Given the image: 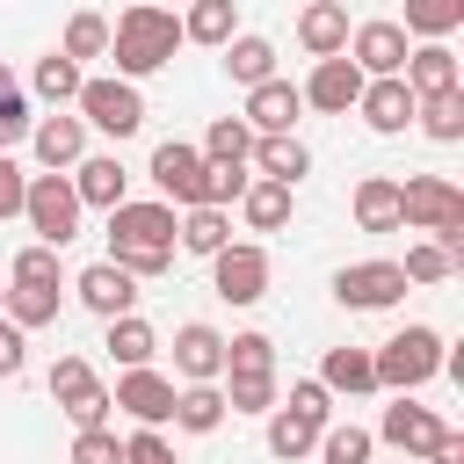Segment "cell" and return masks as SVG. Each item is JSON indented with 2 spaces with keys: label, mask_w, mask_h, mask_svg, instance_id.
<instances>
[{
  "label": "cell",
  "mask_w": 464,
  "mask_h": 464,
  "mask_svg": "<svg viewBox=\"0 0 464 464\" xmlns=\"http://www.w3.org/2000/svg\"><path fill=\"white\" fill-rule=\"evenodd\" d=\"M109 261L130 276H167L174 268V203H116L109 210Z\"/></svg>",
  "instance_id": "1"
},
{
  "label": "cell",
  "mask_w": 464,
  "mask_h": 464,
  "mask_svg": "<svg viewBox=\"0 0 464 464\" xmlns=\"http://www.w3.org/2000/svg\"><path fill=\"white\" fill-rule=\"evenodd\" d=\"M174 51H181V14H167L152 0H130L109 29V58H116L123 80H145V72L174 65Z\"/></svg>",
  "instance_id": "2"
},
{
  "label": "cell",
  "mask_w": 464,
  "mask_h": 464,
  "mask_svg": "<svg viewBox=\"0 0 464 464\" xmlns=\"http://www.w3.org/2000/svg\"><path fill=\"white\" fill-rule=\"evenodd\" d=\"M399 218H406L413 232L442 239L450 254L464 246V188H457L450 174H413V181H399Z\"/></svg>",
  "instance_id": "3"
},
{
  "label": "cell",
  "mask_w": 464,
  "mask_h": 464,
  "mask_svg": "<svg viewBox=\"0 0 464 464\" xmlns=\"http://www.w3.org/2000/svg\"><path fill=\"white\" fill-rule=\"evenodd\" d=\"M442 334L435 326H399L377 355H370V370H377V392H420L428 377H442Z\"/></svg>",
  "instance_id": "4"
},
{
  "label": "cell",
  "mask_w": 464,
  "mask_h": 464,
  "mask_svg": "<svg viewBox=\"0 0 464 464\" xmlns=\"http://www.w3.org/2000/svg\"><path fill=\"white\" fill-rule=\"evenodd\" d=\"M72 109H80V123L102 130V138H130V130H145V94H138V80H123V72H109V80H80Z\"/></svg>",
  "instance_id": "5"
},
{
  "label": "cell",
  "mask_w": 464,
  "mask_h": 464,
  "mask_svg": "<svg viewBox=\"0 0 464 464\" xmlns=\"http://www.w3.org/2000/svg\"><path fill=\"white\" fill-rule=\"evenodd\" d=\"M80 196H72V174H29V196H22V218L44 246H72L80 239Z\"/></svg>",
  "instance_id": "6"
},
{
  "label": "cell",
  "mask_w": 464,
  "mask_h": 464,
  "mask_svg": "<svg viewBox=\"0 0 464 464\" xmlns=\"http://www.w3.org/2000/svg\"><path fill=\"white\" fill-rule=\"evenodd\" d=\"M51 399H58V413H65L72 428H102L109 406H116L87 355H58V362H51Z\"/></svg>",
  "instance_id": "7"
},
{
  "label": "cell",
  "mask_w": 464,
  "mask_h": 464,
  "mask_svg": "<svg viewBox=\"0 0 464 464\" xmlns=\"http://www.w3.org/2000/svg\"><path fill=\"white\" fill-rule=\"evenodd\" d=\"M210 290H218L225 304H261V297H268V246L225 239V246L210 254Z\"/></svg>",
  "instance_id": "8"
},
{
  "label": "cell",
  "mask_w": 464,
  "mask_h": 464,
  "mask_svg": "<svg viewBox=\"0 0 464 464\" xmlns=\"http://www.w3.org/2000/svg\"><path fill=\"white\" fill-rule=\"evenodd\" d=\"M334 297H341L348 312H384V304L406 297V268H399V261H355V268L334 276Z\"/></svg>",
  "instance_id": "9"
},
{
  "label": "cell",
  "mask_w": 464,
  "mask_h": 464,
  "mask_svg": "<svg viewBox=\"0 0 464 464\" xmlns=\"http://www.w3.org/2000/svg\"><path fill=\"white\" fill-rule=\"evenodd\" d=\"M152 188H160V203H203V152L196 145H181V138H167V145H152Z\"/></svg>",
  "instance_id": "10"
},
{
  "label": "cell",
  "mask_w": 464,
  "mask_h": 464,
  "mask_svg": "<svg viewBox=\"0 0 464 464\" xmlns=\"http://www.w3.org/2000/svg\"><path fill=\"white\" fill-rule=\"evenodd\" d=\"M138 428H167L174 420V377H160L152 362H138V370H123L116 377V392H109Z\"/></svg>",
  "instance_id": "11"
},
{
  "label": "cell",
  "mask_w": 464,
  "mask_h": 464,
  "mask_svg": "<svg viewBox=\"0 0 464 464\" xmlns=\"http://www.w3.org/2000/svg\"><path fill=\"white\" fill-rule=\"evenodd\" d=\"M297 94H304V109L348 116V109H355V94H362V65H355L348 51H334V58H319V65H312V80H304Z\"/></svg>",
  "instance_id": "12"
},
{
  "label": "cell",
  "mask_w": 464,
  "mask_h": 464,
  "mask_svg": "<svg viewBox=\"0 0 464 464\" xmlns=\"http://www.w3.org/2000/svg\"><path fill=\"white\" fill-rule=\"evenodd\" d=\"M406 51H413V36H406L399 22H362V29H348V58L362 65V80L399 72V65H406Z\"/></svg>",
  "instance_id": "13"
},
{
  "label": "cell",
  "mask_w": 464,
  "mask_h": 464,
  "mask_svg": "<svg viewBox=\"0 0 464 464\" xmlns=\"http://www.w3.org/2000/svg\"><path fill=\"white\" fill-rule=\"evenodd\" d=\"M413 109H420V94L399 80V72H384V80H362V94H355V116L370 123V130H406L413 123Z\"/></svg>",
  "instance_id": "14"
},
{
  "label": "cell",
  "mask_w": 464,
  "mask_h": 464,
  "mask_svg": "<svg viewBox=\"0 0 464 464\" xmlns=\"http://www.w3.org/2000/svg\"><path fill=\"white\" fill-rule=\"evenodd\" d=\"M72 196H80L87 210H116V203L130 196V167H123L116 152H80V160H72Z\"/></svg>",
  "instance_id": "15"
},
{
  "label": "cell",
  "mask_w": 464,
  "mask_h": 464,
  "mask_svg": "<svg viewBox=\"0 0 464 464\" xmlns=\"http://www.w3.org/2000/svg\"><path fill=\"white\" fill-rule=\"evenodd\" d=\"M72 290H80V304H87L94 319H116V312L138 304V276L116 268V261H87V268L72 276Z\"/></svg>",
  "instance_id": "16"
},
{
  "label": "cell",
  "mask_w": 464,
  "mask_h": 464,
  "mask_svg": "<svg viewBox=\"0 0 464 464\" xmlns=\"http://www.w3.org/2000/svg\"><path fill=\"white\" fill-rule=\"evenodd\" d=\"M174 370H181V384H218L225 377V334L203 319L174 326Z\"/></svg>",
  "instance_id": "17"
},
{
  "label": "cell",
  "mask_w": 464,
  "mask_h": 464,
  "mask_svg": "<svg viewBox=\"0 0 464 464\" xmlns=\"http://www.w3.org/2000/svg\"><path fill=\"white\" fill-rule=\"evenodd\" d=\"M399 80H406L413 94H450V87H464V65H457L450 36H428V44H413V51H406Z\"/></svg>",
  "instance_id": "18"
},
{
  "label": "cell",
  "mask_w": 464,
  "mask_h": 464,
  "mask_svg": "<svg viewBox=\"0 0 464 464\" xmlns=\"http://www.w3.org/2000/svg\"><path fill=\"white\" fill-rule=\"evenodd\" d=\"M442 428H450L442 413H428V406H413V392H399V406H384V420H377V442H392L399 457H420Z\"/></svg>",
  "instance_id": "19"
},
{
  "label": "cell",
  "mask_w": 464,
  "mask_h": 464,
  "mask_svg": "<svg viewBox=\"0 0 464 464\" xmlns=\"http://www.w3.org/2000/svg\"><path fill=\"white\" fill-rule=\"evenodd\" d=\"M297 116H304V94H297L290 80H261V87H246V130H254V138L297 130Z\"/></svg>",
  "instance_id": "20"
},
{
  "label": "cell",
  "mask_w": 464,
  "mask_h": 464,
  "mask_svg": "<svg viewBox=\"0 0 464 464\" xmlns=\"http://www.w3.org/2000/svg\"><path fill=\"white\" fill-rule=\"evenodd\" d=\"M29 145H36L44 174H65V167L87 152V123H80V116H36V123H29Z\"/></svg>",
  "instance_id": "21"
},
{
  "label": "cell",
  "mask_w": 464,
  "mask_h": 464,
  "mask_svg": "<svg viewBox=\"0 0 464 464\" xmlns=\"http://www.w3.org/2000/svg\"><path fill=\"white\" fill-rule=\"evenodd\" d=\"M239 210H246V225H254V232H283V225H290V210H297V188H290V181L254 174V181L239 188Z\"/></svg>",
  "instance_id": "22"
},
{
  "label": "cell",
  "mask_w": 464,
  "mask_h": 464,
  "mask_svg": "<svg viewBox=\"0 0 464 464\" xmlns=\"http://www.w3.org/2000/svg\"><path fill=\"white\" fill-rule=\"evenodd\" d=\"M297 44H304L312 58L348 51V7H341V0H312V7L297 14Z\"/></svg>",
  "instance_id": "23"
},
{
  "label": "cell",
  "mask_w": 464,
  "mask_h": 464,
  "mask_svg": "<svg viewBox=\"0 0 464 464\" xmlns=\"http://www.w3.org/2000/svg\"><path fill=\"white\" fill-rule=\"evenodd\" d=\"M246 167L268 174V181H290V188H297V174H312V152L297 145V130H276V138H254Z\"/></svg>",
  "instance_id": "24"
},
{
  "label": "cell",
  "mask_w": 464,
  "mask_h": 464,
  "mask_svg": "<svg viewBox=\"0 0 464 464\" xmlns=\"http://www.w3.org/2000/svg\"><path fill=\"white\" fill-rule=\"evenodd\" d=\"M174 428L181 435H218L225 428V384H174Z\"/></svg>",
  "instance_id": "25"
},
{
  "label": "cell",
  "mask_w": 464,
  "mask_h": 464,
  "mask_svg": "<svg viewBox=\"0 0 464 464\" xmlns=\"http://www.w3.org/2000/svg\"><path fill=\"white\" fill-rule=\"evenodd\" d=\"M355 225H362V232H399V225H406L392 174H362V181H355Z\"/></svg>",
  "instance_id": "26"
},
{
  "label": "cell",
  "mask_w": 464,
  "mask_h": 464,
  "mask_svg": "<svg viewBox=\"0 0 464 464\" xmlns=\"http://www.w3.org/2000/svg\"><path fill=\"white\" fill-rule=\"evenodd\" d=\"M225 239H232V218H225L218 203H188V210L174 218V246H188V254H203V261H210Z\"/></svg>",
  "instance_id": "27"
},
{
  "label": "cell",
  "mask_w": 464,
  "mask_h": 464,
  "mask_svg": "<svg viewBox=\"0 0 464 464\" xmlns=\"http://www.w3.org/2000/svg\"><path fill=\"white\" fill-rule=\"evenodd\" d=\"M239 36V0H188V14H181V44H232Z\"/></svg>",
  "instance_id": "28"
},
{
  "label": "cell",
  "mask_w": 464,
  "mask_h": 464,
  "mask_svg": "<svg viewBox=\"0 0 464 464\" xmlns=\"http://www.w3.org/2000/svg\"><path fill=\"white\" fill-rule=\"evenodd\" d=\"M319 384H326V392H341V399H362V392H377L370 348H326V362H319Z\"/></svg>",
  "instance_id": "29"
},
{
  "label": "cell",
  "mask_w": 464,
  "mask_h": 464,
  "mask_svg": "<svg viewBox=\"0 0 464 464\" xmlns=\"http://www.w3.org/2000/svg\"><path fill=\"white\" fill-rule=\"evenodd\" d=\"M218 51H225V72H232L239 87L276 80V44H268V36H232V44H218Z\"/></svg>",
  "instance_id": "30"
},
{
  "label": "cell",
  "mask_w": 464,
  "mask_h": 464,
  "mask_svg": "<svg viewBox=\"0 0 464 464\" xmlns=\"http://www.w3.org/2000/svg\"><path fill=\"white\" fill-rule=\"evenodd\" d=\"M0 319H14L22 334H29V326H51V319H58V283H7Z\"/></svg>",
  "instance_id": "31"
},
{
  "label": "cell",
  "mask_w": 464,
  "mask_h": 464,
  "mask_svg": "<svg viewBox=\"0 0 464 464\" xmlns=\"http://www.w3.org/2000/svg\"><path fill=\"white\" fill-rule=\"evenodd\" d=\"M413 123H420L435 145H457V138H464V87H450V94H420Z\"/></svg>",
  "instance_id": "32"
},
{
  "label": "cell",
  "mask_w": 464,
  "mask_h": 464,
  "mask_svg": "<svg viewBox=\"0 0 464 464\" xmlns=\"http://www.w3.org/2000/svg\"><path fill=\"white\" fill-rule=\"evenodd\" d=\"M109 355H116L123 370H138V362H152V355H160V334H152L138 312H116V319H109Z\"/></svg>",
  "instance_id": "33"
},
{
  "label": "cell",
  "mask_w": 464,
  "mask_h": 464,
  "mask_svg": "<svg viewBox=\"0 0 464 464\" xmlns=\"http://www.w3.org/2000/svg\"><path fill=\"white\" fill-rule=\"evenodd\" d=\"M276 399V370H225V413H268Z\"/></svg>",
  "instance_id": "34"
},
{
  "label": "cell",
  "mask_w": 464,
  "mask_h": 464,
  "mask_svg": "<svg viewBox=\"0 0 464 464\" xmlns=\"http://www.w3.org/2000/svg\"><path fill=\"white\" fill-rule=\"evenodd\" d=\"M312 442H319V428H312V420H297L290 406H268V457L304 464V457H312Z\"/></svg>",
  "instance_id": "35"
},
{
  "label": "cell",
  "mask_w": 464,
  "mask_h": 464,
  "mask_svg": "<svg viewBox=\"0 0 464 464\" xmlns=\"http://www.w3.org/2000/svg\"><path fill=\"white\" fill-rule=\"evenodd\" d=\"M312 450H319V464H370L377 435H370V428H355V420H326Z\"/></svg>",
  "instance_id": "36"
},
{
  "label": "cell",
  "mask_w": 464,
  "mask_h": 464,
  "mask_svg": "<svg viewBox=\"0 0 464 464\" xmlns=\"http://www.w3.org/2000/svg\"><path fill=\"white\" fill-rule=\"evenodd\" d=\"M457 22H464V0H406V22L399 29L428 44V36H450Z\"/></svg>",
  "instance_id": "37"
},
{
  "label": "cell",
  "mask_w": 464,
  "mask_h": 464,
  "mask_svg": "<svg viewBox=\"0 0 464 464\" xmlns=\"http://www.w3.org/2000/svg\"><path fill=\"white\" fill-rule=\"evenodd\" d=\"M65 58H109V22L94 14V7H80L72 22H65V44H58Z\"/></svg>",
  "instance_id": "38"
},
{
  "label": "cell",
  "mask_w": 464,
  "mask_h": 464,
  "mask_svg": "<svg viewBox=\"0 0 464 464\" xmlns=\"http://www.w3.org/2000/svg\"><path fill=\"white\" fill-rule=\"evenodd\" d=\"M80 80H87V72H80V58H65V51L36 58V94H44V102H72Z\"/></svg>",
  "instance_id": "39"
},
{
  "label": "cell",
  "mask_w": 464,
  "mask_h": 464,
  "mask_svg": "<svg viewBox=\"0 0 464 464\" xmlns=\"http://www.w3.org/2000/svg\"><path fill=\"white\" fill-rule=\"evenodd\" d=\"M203 160H246L254 152V130H246V116H218L210 130H203V145H196Z\"/></svg>",
  "instance_id": "40"
},
{
  "label": "cell",
  "mask_w": 464,
  "mask_h": 464,
  "mask_svg": "<svg viewBox=\"0 0 464 464\" xmlns=\"http://www.w3.org/2000/svg\"><path fill=\"white\" fill-rule=\"evenodd\" d=\"M29 123H36V116H29V94H22V80L0 65V152H7L14 138H29Z\"/></svg>",
  "instance_id": "41"
},
{
  "label": "cell",
  "mask_w": 464,
  "mask_h": 464,
  "mask_svg": "<svg viewBox=\"0 0 464 464\" xmlns=\"http://www.w3.org/2000/svg\"><path fill=\"white\" fill-rule=\"evenodd\" d=\"M406 283H442V276H457V254L442 246V239H420V246H406Z\"/></svg>",
  "instance_id": "42"
},
{
  "label": "cell",
  "mask_w": 464,
  "mask_h": 464,
  "mask_svg": "<svg viewBox=\"0 0 464 464\" xmlns=\"http://www.w3.org/2000/svg\"><path fill=\"white\" fill-rule=\"evenodd\" d=\"M276 406H290V413H297V420H312V428H326V420H334V392H326L319 377H297V384H290V399H276Z\"/></svg>",
  "instance_id": "43"
},
{
  "label": "cell",
  "mask_w": 464,
  "mask_h": 464,
  "mask_svg": "<svg viewBox=\"0 0 464 464\" xmlns=\"http://www.w3.org/2000/svg\"><path fill=\"white\" fill-rule=\"evenodd\" d=\"M58 254H65V246H44V239L22 246L14 268H7V283H58Z\"/></svg>",
  "instance_id": "44"
},
{
  "label": "cell",
  "mask_w": 464,
  "mask_h": 464,
  "mask_svg": "<svg viewBox=\"0 0 464 464\" xmlns=\"http://www.w3.org/2000/svg\"><path fill=\"white\" fill-rule=\"evenodd\" d=\"M225 370H276V341L268 334H232L225 341Z\"/></svg>",
  "instance_id": "45"
},
{
  "label": "cell",
  "mask_w": 464,
  "mask_h": 464,
  "mask_svg": "<svg viewBox=\"0 0 464 464\" xmlns=\"http://www.w3.org/2000/svg\"><path fill=\"white\" fill-rule=\"evenodd\" d=\"M72 464H123V442L109 435V420H102V428H80V435H72Z\"/></svg>",
  "instance_id": "46"
},
{
  "label": "cell",
  "mask_w": 464,
  "mask_h": 464,
  "mask_svg": "<svg viewBox=\"0 0 464 464\" xmlns=\"http://www.w3.org/2000/svg\"><path fill=\"white\" fill-rule=\"evenodd\" d=\"M123 464H174V442H167L160 428H138V435L123 442Z\"/></svg>",
  "instance_id": "47"
},
{
  "label": "cell",
  "mask_w": 464,
  "mask_h": 464,
  "mask_svg": "<svg viewBox=\"0 0 464 464\" xmlns=\"http://www.w3.org/2000/svg\"><path fill=\"white\" fill-rule=\"evenodd\" d=\"M22 196H29V174L0 152V225H7V218H22Z\"/></svg>",
  "instance_id": "48"
},
{
  "label": "cell",
  "mask_w": 464,
  "mask_h": 464,
  "mask_svg": "<svg viewBox=\"0 0 464 464\" xmlns=\"http://www.w3.org/2000/svg\"><path fill=\"white\" fill-rule=\"evenodd\" d=\"M22 362H29V341L14 319H0V377H22Z\"/></svg>",
  "instance_id": "49"
},
{
  "label": "cell",
  "mask_w": 464,
  "mask_h": 464,
  "mask_svg": "<svg viewBox=\"0 0 464 464\" xmlns=\"http://www.w3.org/2000/svg\"><path fill=\"white\" fill-rule=\"evenodd\" d=\"M420 464H464V435H457V428H442V435L420 450Z\"/></svg>",
  "instance_id": "50"
},
{
  "label": "cell",
  "mask_w": 464,
  "mask_h": 464,
  "mask_svg": "<svg viewBox=\"0 0 464 464\" xmlns=\"http://www.w3.org/2000/svg\"><path fill=\"white\" fill-rule=\"evenodd\" d=\"M0 304H7V283H0Z\"/></svg>",
  "instance_id": "51"
},
{
  "label": "cell",
  "mask_w": 464,
  "mask_h": 464,
  "mask_svg": "<svg viewBox=\"0 0 464 464\" xmlns=\"http://www.w3.org/2000/svg\"><path fill=\"white\" fill-rule=\"evenodd\" d=\"M399 464H420V457H399Z\"/></svg>",
  "instance_id": "52"
}]
</instances>
